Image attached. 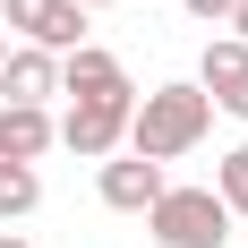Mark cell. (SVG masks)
<instances>
[{
    "label": "cell",
    "instance_id": "1",
    "mask_svg": "<svg viewBox=\"0 0 248 248\" xmlns=\"http://www.w3.org/2000/svg\"><path fill=\"white\" fill-rule=\"evenodd\" d=\"M205 128H214L205 86H197V77H171V86H154V94L128 111V137H120V146L137 154V163H180V154L205 146Z\"/></svg>",
    "mask_w": 248,
    "mask_h": 248
},
{
    "label": "cell",
    "instance_id": "2",
    "mask_svg": "<svg viewBox=\"0 0 248 248\" xmlns=\"http://www.w3.org/2000/svg\"><path fill=\"white\" fill-rule=\"evenodd\" d=\"M146 231L163 248H223L231 240V205L214 197V188H163V197L146 205Z\"/></svg>",
    "mask_w": 248,
    "mask_h": 248
},
{
    "label": "cell",
    "instance_id": "3",
    "mask_svg": "<svg viewBox=\"0 0 248 248\" xmlns=\"http://www.w3.org/2000/svg\"><path fill=\"white\" fill-rule=\"evenodd\" d=\"M128 111H137V103H69V111L51 120V146H69L77 163H103V154H120Z\"/></svg>",
    "mask_w": 248,
    "mask_h": 248
},
{
    "label": "cell",
    "instance_id": "4",
    "mask_svg": "<svg viewBox=\"0 0 248 248\" xmlns=\"http://www.w3.org/2000/svg\"><path fill=\"white\" fill-rule=\"evenodd\" d=\"M17 26L34 51H77L86 43V9L77 0H0V34Z\"/></svg>",
    "mask_w": 248,
    "mask_h": 248
},
{
    "label": "cell",
    "instance_id": "5",
    "mask_svg": "<svg viewBox=\"0 0 248 248\" xmlns=\"http://www.w3.org/2000/svg\"><path fill=\"white\" fill-rule=\"evenodd\" d=\"M60 94L69 103H137V86L103 43H77V51H60Z\"/></svg>",
    "mask_w": 248,
    "mask_h": 248
},
{
    "label": "cell",
    "instance_id": "6",
    "mask_svg": "<svg viewBox=\"0 0 248 248\" xmlns=\"http://www.w3.org/2000/svg\"><path fill=\"white\" fill-rule=\"evenodd\" d=\"M163 188H171L163 163H137V154H103V171H94V197L111 205V214H146Z\"/></svg>",
    "mask_w": 248,
    "mask_h": 248
},
{
    "label": "cell",
    "instance_id": "7",
    "mask_svg": "<svg viewBox=\"0 0 248 248\" xmlns=\"http://www.w3.org/2000/svg\"><path fill=\"white\" fill-rule=\"evenodd\" d=\"M197 86L214 111H231V120H248V43H231V34H214L197 60Z\"/></svg>",
    "mask_w": 248,
    "mask_h": 248
},
{
    "label": "cell",
    "instance_id": "8",
    "mask_svg": "<svg viewBox=\"0 0 248 248\" xmlns=\"http://www.w3.org/2000/svg\"><path fill=\"white\" fill-rule=\"evenodd\" d=\"M0 94H9V103H43V111H51V94H60V51L17 43L9 60H0Z\"/></svg>",
    "mask_w": 248,
    "mask_h": 248
},
{
    "label": "cell",
    "instance_id": "9",
    "mask_svg": "<svg viewBox=\"0 0 248 248\" xmlns=\"http://www.w3.org/2000/svg\"><path fill=\"white\" fill-rule=\"evenodd\" d=\"M43 146H51V111L43 103H9V111H0V154H9V163H34Z\"/></svg>",
    "mask_w": 248,
    "mask_h": 248
},
{
    "label": "cell",
    "instance_id": "10",
    "mask_svg": "<svg viewBox=\"0 0 248 248\" xmlns=\"http://www.w3.org/2000/svg\"><path fill=\"white\" fill-rule=\"evenodd\" d=\"M34 205H43V171L0 154V223H17V214H34Z\"/></svg>",
    "mask_w": 248,
    "mask_h": 248
},
{
    "label": "cell",
    "instance_id": "11",
    "mask_svg": "<svg viewBox=\"0 0 248 248\" xmlns=\"http://www.w3.org/2000/svg\"><path fill=\"white\" fill-rule=\"evenodd\" d=\"M214 197L231 205V223H240V214H248V146H231L223 163H214Z\"/></svg>",
    "mask_w": 248,
    "mask_h": 248
},
{
    "label": "cell",
    "instance_id": "12",
    "mask_svg": "<svg viewBox=\"0 0 248 248\" xmlns=\"http://www.w3.org/2000/svg\"><path fill=\"white\" fill-rule=\"evenodd\" d=\"M180 9H188V17H205V26H223L231 9H240V0H180Z\"/></svg>",
    "mask_w": 248,
    "mask_h": 248
},
{
    "label": "cell",
    "instance_id": "13",
    "mask_svg": "<svg viewBox=\"0 0 248 248\" xmlns=\"http://www.w3.org/2000/svg\"><path fill=\"white\" fill-rule=\"evenodd\" d=\"M223 26H231V43H248V0H240V9H231Z\"/></svg>",
    "mask_w": 248,
    "mask_h": 248
},
{
    "label": "cell",
    "instance_id": "14",
    "mask_svg": "<svg viewBox=\"0 0 248 248\" xmlns=\"http://www.w3.org/2000/svg\"><path fill=\"white\" fill-rule=\"evenodd\" d=\"M0 248H34V240H26V231H0Z\"/></svg>",
    "mask_w": 248,
    "mask_h": 248
},
{
    "label": "cell",
    "instance_id": "15",
    "mask_svg": "<svg viewBox=\"0 0 248 248\" xmlns=\"http://www.w3.org/2000/svg\"><path fill=\"white\" fill-rule=\"evenodd\" d=\"M77 9H111V0H77Z\"/></svg>",
    "mask_w": 248,
    "mask_h": 248
},
{
    "label": "cell",
    "instance_id": "16",
    "mask_svg": "<svg viewBox=\"0 0 248 248\" xmlns=\"http://www.w3.org/2000/svg\"><path fill=\"white\" fill-rule=\"evenodd\" d=\"M0 60H9V34H0Z\"/></svg>",
    "mask_w": 248,
    "mask_h": 248
}]
</instances>
